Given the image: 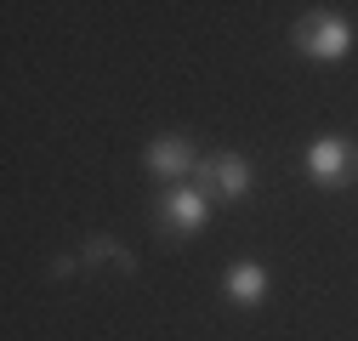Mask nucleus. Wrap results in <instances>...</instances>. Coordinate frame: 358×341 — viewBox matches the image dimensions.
Here are the masks:
<instances>
[{
  "instance_id": "nucleus-4",
  "label": "nucleus",
  "mask_w": 358,
  "mask_h": 341,
  "mask_svg": "<svg viewBox=\"0 0 358 341\" xmlns=\"http://www.w3.org/2000/svg\"><path fill=\"white\" fill-rule=\"evenodd\" d=\"M194 182H199L210 199H222V205H239V199H250V188H256V165H250L245 154H234V148H222V154L199 159Z\"/></svg>"
},
{
  "instance_id": "nucleus-3",
  "label": "nucleus",
  "mask_w": 358,
  "mask_h": 341,
  "mask_svg": "<svg viewBox=\"0 0 358 341\" xmlns=\"http://www.w3.org/2000/svg\"><path fill=\"white\" fill-rule=\"evenodd\" d=\"M205 222H210V194L199 182H176L154 199V228L165 239H194Z\"/></svg>"
},
{
  "instance_id": "nucleus-1",
  "label": "nucleus",
  "mask_w": 358,
  "mask_h": 341,
  "mask_svg": "<svg viewBox=\"0 0 358 341\" xmlns=\"http://www.w3.org/2000/svg\"><path fill=\"white\" fill-rule=\"evenodd\" d=\"M352 40H358V29H352L341 12H330V6L296 17V29H290V46H296L307 63H324V68H336V63L352 52Z\"/></svg>"
},
{
  "instance_id": "nucleus-7",
  "label": "nucleus",
  "mask_w": 358,
  "mask_h": 341,
  "mask_svg": "<svg viewBox=\"0 0 358 341\" xmlns=\"http://www.w3.org/2000/svg\"><path fill=\"white\" fill-rule=\"evenodd\" d=\"M80 262H114L120 273H131V268H137V256H131V250H120L108 233H92V239H85V250H80Z\"/></svg>"
},
{
  "instance_id": "nucleus-2",
  "label": "nucleus",
  "mask_w": 358,
  "mask_h": 341,
  "mask_svg": "<svg viewBox=\"0 0 358 341\" xmlns=\"http://www.w3.org/2000/svg\"><path fill=\"white\" fill-rule=\"evenodd\" d=\"M301 170H307V182L313 188H347L358 177V143L341 137V131H324V137H313L307 154H301Z\"/></svg>"
},
{
  "instance_id": "nucleus-6",
  "label": "nucleus",
  "mask_w": 358,
  "mask_h": 341,
  "mask_svg": "<svg viewBox=\"0 0 358 341\" xmlns=\"http://www.w3.org/2000/svg\"><path fill=\"white\" fill-rule=\"evenodd\" d=\"M267 290H273V273H267L262 262H234L228 273H222V296H228L234 307H262Z\"/></svg>"
},
{
  "instance_id": "nucleus-5",
  "label": "nucleus",
  "mask_w": 358,
  "mask_h": 341,
  "mask_svg": "<svg viewBox=\"0 0 358 341\" xmlns=\"http://www.w3.org/2000/svg\"><path fill=\"white\" fill-rule=\"evenodd\" d=\"M199 159H205V154H199V148H194V137H182V131H159V137H148V148H143V165L154 170L165 188L194 182Z\"/></svg>"
}]
</instances>
